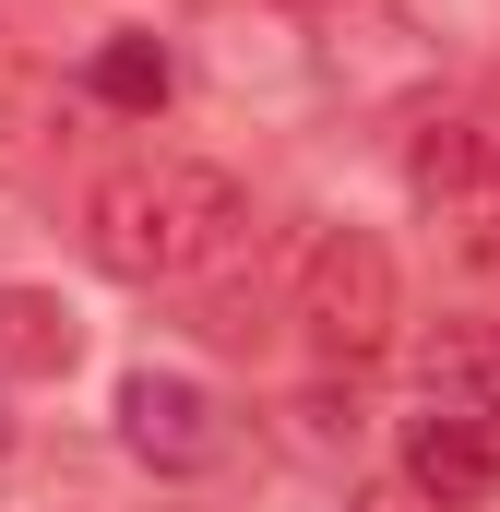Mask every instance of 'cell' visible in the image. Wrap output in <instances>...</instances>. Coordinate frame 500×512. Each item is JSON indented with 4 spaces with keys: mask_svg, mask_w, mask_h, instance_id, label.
I'll return each instance as SVG.
<instances>
[{
    "mask_svg": "<svg viewBox=\"0 0 500 512\" xmlns=\"http://www.w3.org/2000/svg\"><path fill=\"white\" fill-rule=\"evenodd\" d=\"M465 382H477L465 405H500V334H477V346H465Z\"/></svg>",
    "mask_w": 500,
    "mask_h": 512,
    "instance_id": "9",
    "label": "cell"
},
{
    "mask_svg": "<svg viewBox=\"0 0 500 512\" xmlns=\"http://www.w3.org/2000/svg\"><path fill=\"white\" fill-rule=\"evenodd\" d=\"M84 358V322L48 286H0V382H60Z\"/></svg>",
    "mask_w": 500,
    "mask_h": 512,
    "instance_id": "6",
    "label": "cell"
},
{
    "mask_svg": "<svg viewBox=\"0 0 500 512\" xmlns=\"http://www.w3.org/2000/svg\"><path fill=\"white\" fill-rule=\"evenodd\" d=\"M298 334H310L322 370L393 358V334H405V274H393V251H381L370 227H322V239H310V262H298Z\"/></svg>",
    "mask_w": 500,
    "mask_h": 512,
    "instance_id": "2",
    "label": "cell"
},
{
    "mask_svg": "<svg viewBox=\"0 0 500 512\" xmlns=\"http://www.w3.org/2000/svg\"><path fill=\"white\" fill-rule=\"evenodd\" d=\"M250 239V191L203 155H131L84 191V251L120 286H191Z\"/></svg>",
    "mask_w": 500,
    "mask_h": 512,
    "instance_id": "1",
    "label": "cell"
},
{
    "mask_svg": "<svg viewBox=\"0 0 500 512\" xmlns=\"http://www.w3.org/2000/svg\"><path fill=\"white\" fill-rule=\"evenodd\" d=\"M84 96H96V108H120V120H155V108L179 96V60H167V36H108V48L84 60Z\"/></svg>",
    "mask_w": 500,
    "mask_h": 512,
    "instance_id": "7",
    "label": "cell"
},
{
    "mask_svg": "<svg viewBox=\"0 0 500 512\" xmlns=\"http://www.w3.org/2000/svg\"><path fill=\"white\" fill-rule=\"evenodd\" d=\"M120 441H131V465H155V477H215L239 453L227 405L203 382H179V370H131L120 382Z\"/></svg>",
    "mask_w": 500,
    "mask_h": 512,
    "instance_id": "4",
    "label": "cell"
},
{
    "mask_svg": "<svg viewBox=\"0 0 500 512\" xmlns=\"http://www.w3.org/2000/svg\"><path fill=\"white\" fill-rule=\"evenodd\" d=\"M405 477L441 512L500 501V405H465V393L441 405V393H429V417H405Z\"/></svg>",
    "mask_w": 500,
    "mask_h": 512,
    "instance_id": "5",
    "label": "cell"
},
{
    "mask_svg": "<svg viewBox=\"0 0 500 512\" xmlns=\"http://www.w3.org/2000/svg\"><path fill=\"white\" fill-rule=\"evenodd\" d=\"M346 512H441V501H429L417 477H370V489H358V501H346Z\"/></svg>",
    "mask_w": 500,
    "mask_h": 512,
    "instance_id": "8",
    "label": "cell"
},
{
    "mask_svg": "<svg viewBox=\"0 0 500 512\" xmlns=\"http://www.w3.org/2000/svg\"><path fill=\"white\" fill-rule=\"evenodd\" d=\"M405 203L465 274H500V120H417Z\"/></svg>",
    "mask_w": 500,
    "mask_h": 512,
    "instance_id": "3",
    "label": "cell"
},
{
    "mask_svg": "<svg viewBox=\"0 0 500 512\" xmlns=\"http://www.w3.org/2000/svg\"><path fill=\"white\" fill-rule=\"evenodd\" d=\"M0 453H12V382H0Z\"/></svg>",
    "mask_w": 500,
    "mask_h": 512,
    "instance_id": "10",
    "label": "cell"
}]
</instances>
